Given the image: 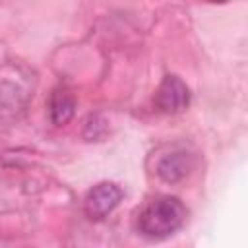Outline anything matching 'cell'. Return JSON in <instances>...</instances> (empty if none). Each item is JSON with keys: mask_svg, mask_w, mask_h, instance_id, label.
Instances as JSON below:
<instances>
[{"mask_svg": "<svg viewBox=\"0 0 248 248\" xmlns=\"http://www.w3.org/2000/svg\"><path fill=\"white\" fill-rule=\"evenodd\" d=\"M74 110H76L74 97L66 89H56L48 103V114H50L52 124H56V126L68 124L74 116Z\"/></svg>", "mask_w": 248, "mask_h": 248, "instance_id": "4", "label": "cell"}, {"mask_svg": "<svg viewBox=\"0 0 248 248\" xmlns=\"http://www.w3.org/2000/svg\"><path fill=\"white\" fill-rule=\"evenodd\" d=\"M188 169H190V163L186 153H170L163 157L161 163L157 165V174L165 182H176L188 174Z\"/></svg>", "mask_w": 248, "mask_h": 248, "instance_id": "5", "label": "cell"}, {"mask_svg": "<svg viewBox=\"0 0 248 248\" xmlns=\"http://www.w3.org/2000/svg\"><path fill=\"white\" fill-rule=\"evenodd\" d=\"M155 103L159 110L167 114H178L190 103V89L178 76H165L157 89Z\"/></svg>", "mask_w": 248, "mask_h": 248, "instance_id": "3", "label": "cell"}, {"mask_svg": "<svg viewBox=\"0 0 248 248\" xmlns=\"http://www.w3.org/2000/svg\"><path fill=\"white\" fill-rule=\"evenodd\" d=\"M122 200V190L114 184V182H101L97 186H93L83 202V209L85 215L93 221L105 219Z\"/></svg>", "mask_w": 248, "mask_h": 248, "instance_id": "2", "label": "cell"}, {"mask_svg": "<svg viewBox=\"0 0 248 248\" xmlns=\"http://www.w3.org/2000/svg\"><path fill=\"white\" fill-rule=\"evenodd\" d=\"M184 203L174 196H161L141 209L138 217V231L151 240H161L174 234L184 225Z\"/></svg>", "mask_w": 248, "mask_h": 248, "instance_id": "1", "label": "cell"}]
</instances>
